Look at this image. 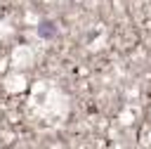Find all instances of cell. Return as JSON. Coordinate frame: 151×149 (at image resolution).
Wrapping results in <instances>:
<instances>
[{"mask_svg":"<svg viewBox=\"0 0 151 149\" xmlns=\"http://www.w3.org/2000/svg\"><path fill=\"white\" fill-rule=\"evenodd\" d=\"M40 35H42V38L54 35V24H52V21H42V24H40Z\"/></svg>","mask_w":151,"mask_h":149,"instance_id":"1","label":"cell"}]
</instances>
